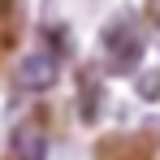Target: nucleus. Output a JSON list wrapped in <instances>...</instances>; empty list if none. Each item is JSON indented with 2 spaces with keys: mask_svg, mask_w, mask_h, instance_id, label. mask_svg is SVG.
Returning a JSON list of instances; mask_svg holds the SVG:
<instances>
[{
  "mask_svg": "<svg viewBox=\"0 0 160 160\" xmlns=\"http://www.w3.org/2000/svg\"><path fill=\"white\" fill-rule=\"evenodd\" d=\"M9 152L22 160H39L48 152V134H43V121L39 117H22L13 126V138H9Z\"/></svg>",
  "mask_w": 160,
  "mask_h": 160,
  "instance_id": "nucleus-3",
  "label": "nucleus"
},
{
  "mask_svg": "<svg viewBox=\"0 0 160 160\" xmlns=\"http://www.w3.org/2000/svg\"><path fill=\"white\" fill-rule=\"evenodd\" d=\"M100 48L108 52L112 69H134V61L143 56V30H138V22L134 18H117L100 35Z\"/></svg>",
  "mask_w": 160,
  "mask_h": 160,
  "instance_id": "nucleus-2",
  "label": "nucleus"
},
{
  "mask_svg": "<svg viewBox=\"0 0 160 160\" xmlns=\"http://www.w3.org/2000/svg\"><path fill=\"white\" fill-rule=\"evenodd\" d=\"M82 112L95 117V82H91V78H82Z\"/></svg>",
  "mask_w": 160,
  "mask_h": 160,
  "instance_id": "nucleus-4",
  "label": "nucleus"
},
{
  "mask_svg": "<svg viewBox=\"0 0 160 160\" xmlns=\"http://www.w3.org/2000/svg\"><path fill=\"white\" fill-rule=\"evenodd\" d=\"M147 18H152V22L160 26V0H147Z\"/></svg>",
  "mask_w": 160,
  "mask_h": 160,
  "instance_id": "nucleus-6",
  "label": "nucleus"
},
{
  "mask_svg": "<svg viewBox=\"0 0 160 160\" xmlns=\"http://www.w3.org/2000/svg\"><path fill=\"white\" fill-rule=\"evenodd\" d=\"M61 74V56L56 48L48 43H39V48H30L22 61H18V69H13V87L22 91V95H39V91H48Z\"/></svg>",
  "mask_w": 160,
  "mask_h": 160,
  "instance_id": "nucleus-1",
  "label": "nucleus"
},
{
  "mask_svg": "<svg viewBox=\"0 0 160 160\" xmlns=\"http://www.w3.org/2000/svg\"><path fill=\"white\" fill-rule=\"evenodd\" d=\"M143 95H147V100H156V95H160V74L143 78Z\"/></svg>",
  "mask_w": 160,
  "mask_h": 160,
  "instance_id": "nucleus-5",
  "label": "nucleus"
}]
</instances>
